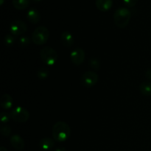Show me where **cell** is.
<instances>
[{"label": "cell", "mask_w": 151, "mask_h": 151, "mask_svg": "<svg viewBox=\"0 0 151 151\" xmlns=\"http://www.w3.org/2000/svg\"><path fill=\"white\" fill-rule=\"evenodd\" d=\"M0 151H7V150L4 147H0Z\"/></svg>", "instance_id": "484cf974"}, {"label": "cell", "mask_w": 151, "mask_h": 151, "mask_svg": "<svg viewBox=\"0 0 151 151\" xmlns=\"http://www.w3.org/2000/svg\"><path fill=\"white\" fill-rule=\"evenodd\" d=\"M145 76L147 79L151 81V69H149L148 70H147V72H145Z\"/></svg>", "instance_id": "cb8c5ba5"}, {"label": "cell", "mask_w": 151, "mask_h": 151, "mask_svg": "<svg viewBox=\"0 0 151 151\" xmlns=\"http://www.w3.org/2000/svg\"><path fill=\"white\" fill-rule=\"evenodd\" d=\"M131 19V12L128 8L120 7L115 11L114 21L118 27L124 28L128 24Z\"/></svg>", "instance_id": "7a4b0ae2"}, {"label": "cell", "mask_w": 151, "mask_h": 151, "mask_svg": "<svg viewBox=\"0 0 151 151\" xmlns=\"http://www.w3.org/2000/svg\"><path fill=\"white\" fill-rule=\"evenodd\" d=\"M0 131H1V135H3L4 137H8L11 134V128L8 125H2L1 127Z\"/></svg>", "instance_id": "ac0fdd59"}, {"label": "cell", "mask_w": 151, "mask_h": 151, "mask_svg": "<svg viewBox=\"0 0 151 151\" xmlns=\"http://www.w3.org/2000/svg\"><path fill=\"white\" fill-rule=\"evenodd\" d=\"M27 19L32 24H37L41 20V15L36 9L32 8L28 11Z\"/></svg>", "instance_id": "4fadbf2b"}, {"label": "cell", "mask_w": 151, "mask_h": 151, "mask_svg": "<svg viewBox=\"0 0 151 151\" xmlns=\"http://www.w3.org/2000/svg\"><path fill=\"white\" fill-rule=\"evenodd\" d=\"M55 151H66V148H64V147H58V148H56Z\"/></svg>", "instance_id": "d4e9b609"}, {"label": "cell", "mask_w": 151, "mask_h": 151, "mask_svg": "<svg viewBox=\"0 0 151 151\" xmlns=\"http://www.w3.org/2000/svg\"><path fill=\"white\" fill-rule=\"evenodd\" d=\"M71 61L76 66H80L85 59V52L81 48H76L70 55Z\"/></svg>", "instance_id": "ba28073f"}, {"label": "cell", "mask_w": 151, "mask_h": 151, "mask_svg": "<svg viewBox=\"0 0 151 151\" xmlns=\"http://www.w3.org/2000/svg\"><path fill=\"white\" fill-rule=\"evenodd\" d=\"M37 75H38V78H40V79H44V78L48 77L49 72L47 69H45V68H42V69H39V70L38 71Z\"/></svg>", "instance_id": "d6986e66"}, {"label": "cell", "mask_w": 151, "mask_h": 151, "mask_svg": "<svg viewBox=\"0 0 151 151\" xmlns=\"http://www.w3.org/2000/svg\"><path fill=\"white\" fill-rule=\"evenodd\" d=\"M60 41L63 46L66 47H71L74 44L75 39L71 32H69V31H65L62 32L60 35Z\"/></svg>", "instance_id": "9c48e42d"}, {"label": "cell", "mask_w": 151, "mask_h": 151, "mask_svg": "<svg viewBox=\"0 0 151 151\" xmlns=\"http://www.w3.org/2000/svg\"><path fill=\"white\" fill-rule=\"evenodd\" d=\"M27 29V26L24 22L21 20L13 21L10 26V30L14 35H22Z\"/></svg>", "instance_id": "52a82bcc"}, {"label": "cell", "mask_w": 151, "mask_h": 151, "mask_svg": "<svg viewBox=\"0 0 151 151\" xmlns=\"http://www.w3.org/2000/svg\"><path fill=\"white\" fill-rule=\"evenodd\" d=\"M10 118H11V116H10V114H9L8 113H7V112H2V113H1V114H0L1 122L4 124L7 123V122L10 120Z\"/></svg>", "instance_id": "44dd1931"}, {"label": "cell", "mask_w": 151, "mask_h": 151, "mask_svg": "<svg viewBox=\"0 0 151 151\" xmlns=\"http://www.w3.org/2000/svg\"><path fill=\"white\" fill-rule=\"evenodd\" d=\"M0 106L4 109H9L13 106V98L7 94H4L1 96L0 100Z\"/></svg>", "instance_id": "7c38bea8"}, {"label": "cell", "mask_w": 151, "mask_h": 151, "mask_svg": "<svg viewBox=\"0 0 151 151\" xmlns=\"http://www.w3.org/2000/svg\"><path fill=\"white\" fill-rule=\"evenodd\" d=\"M10 143H11L12 146L18 150H22L24 147V139L17 134L13 135L10 137Z\"/></svg>", "instance_id": "30bf717a"}, {"label": "cell", "mask_w": 151, "mask_h": 151, "mask_svg": "<svg viewBox=\"0 0 151 151\" xmlns=\"http://www.w3.org/2000/svg\"><path fill=\"white\" fill-rule=\"evenodd\" d=\"M29 0H13L12 4L18 10H24L29 5Z\"/></svg>", "instance_id": "9a60e30c"}, {"label": "cell", "mask_w": 151, "mask_h": 151, "mask_svg": "<svg viewBox=\"0 0 151 151\" xmlns=\"http://www.w3.org/2000/svg\"><path fill=\"white\" fill-rule=\"evenodd\" d=\"M50 37L49 29L44 26L38 27L32 35V41L37 45H42L47 43Z\"/></svg>", "instance_id": "3957f363"}, {"label": "cell", "mask_w": 151, "mask_h": 151, "mask_svg": "<svg viewBox=\"0 0 151 151\" xmlns=\"http://www.w3.org/2000/svg\"><path fill=\"white\" fill-rule=\"evenodd\" d=\"M89 66L94 70H99L100 68V60L97 58H91L89 60Z\"/></svg>", "instance_id": "e0dca14e"}, {"label": "cell", "mask_w": 151, "mask_h": 151, "mask_svg": "<svg viewBox=\"0 0 151 151\" xmlns=\"http://www.w3.org/2000/svg\"><path fill=\"white\" fill-rule=\"evenodd\" d=\"M34 1H41V0H34Z\"/></svg>", "instance_id": "83f0119b"}, {"label": "cell", "mask_w": 151, "mask_h": 151, "mask_svg": "<svg viewBox=\"0 0 151 151\" xmlns=\"http://www.w3.org/2000/svg\"><path fill=\"white\" fill-rule=\"evenodd\" d=\"M4 44H5L7 46H8V47H10V46H11L12 44L14 43L15 38L12 35H10V34H7V35H6V36L4 37Z\"/></svg>", "instance_id": "ffe728a7"}, {"label": "cell", "mask_w": 151, "mask_h": 151, "mask_svg": "<svg viewBox=\"0 0 151 151\" xmlns=\"http://www.w3.org/2000/svg\"><path fill=\"white\" fill-rule=\"evenodd\" d=\"M4 0H0V4H1V5H2L3 3H4Z\"/></svg>", "instance_id": "4316f807"}, {"label": "cell", "mask_w": 151, "mask_h": 151, "mask_svg": "<svg viewBox=\"0 0 151 151\" xmlns=\"http://www.w3.org/2000/svg\"><path fill=\"white\" fill-rule=\"evenodd\" d=\"M41 59L45 64L52 66L58 60V53L55 50L50 47H45L41 50Z\"/></svg>", "instance_id": "277c9868"}, {"label": "cell", "mask_w": 151, "mask_h": 151, "mask_svg": "<svg viewBox=\"0 0 151 151\" xmlns=\"http://www.w3.org/2000/svg\"><path fill=\"white\" fill-rule=\"evenodd\" d=\"M19 44H20L22 47H26V46H27L29 44V39L27 37H22L19 39Z\"/></svg>", "instance_id": "7402d4cb"}, {"label": "cell", "mask_w": 151, "mask_h": 151, "mask_svg": "<svg viewBox=\"0 0 151 151\" xmlns=\"http://www.w3.org/2000/svg\"><path fill=\"white\" fill-rule=\"evenodd\" d=\"M140 91L145 96H151V83L143 82L140 84Z\"/></svg>", "instance_id": "2e32d148"}, {"label": "cell", "mask_w": 151, "mask_h": 151, "mask_svg": "<svg viewBox=\"0 0 151 151\" xmlns=\"http://www.w3.org/2000/svg\"><path fill=\"white\" fill-rule=\"evenodd\" d=\"M11 118L16 122H25L29 117V114L26 109L16 107L10 113Z\"/></svg>", "instance_id": "5b68a950"}, {"label": "cell", "mask_w": 151, "mask_h": 151, "mask_svg": "<svg viewBox=\"0 0 151 151\" xmlns=\"http://www.w3.org/2000/svg\"><path fill=\"white\" fill-rule=\"evenodd\" d=\"M138 0H123L124 3L125 4V5H127L128 7H132L136 5V4L137 3Z\"/></svg>", "instance_id": "603a6c76"}, {"label": "cell", "mask_w": 151, "mask_h": 151, "mask_svg": "<svg viewBox=\"0 0 151 151\" xmlns=\"http://www.w3.org/2000/svg\"><path fill=\"white\" fill-rule=\"evenodd\" d=\"M71 134L70 127L65 122H56L52 128V137L57 142H65L69 138Z\"/></svg>", "instance_id": "6da1fadb"}, {"label": "cell", "mask_w": 151, "mask_h": 151, "mask_svg": "<svg viewBox=\"0 0 151 151\" xmlns=\"http://www.w3.org/2000/svg\"><path fill=\"white\" fill-rule=\"evenodd\" d=\"M113 4L112 0H96V6L100 11H108Z\"/></svg>", "instance_id": "8fae6325"}, {"label": "cell", "mask_w": 151, "mask_h": 151, "mask_svg": "<svg viewBox=\"0 0 151 151\" xmlns=\"http://www.w3.org/2000/svg\"><path fill=\"white\" fill-rule=\"evenodd\" d=\"M39 145L44 150H49L54 147L55 142L50 138H44L40 140Z\"/></svg>", "instance_id": "5bb4252c"}, {"label": "cell", "mask_w": 151, "mask_h": 151, "mask_svg": "<svg viewBox=\"0 0 151 151\" xmlns=\"http://www.w3.org/2000/svg\"><path fill=\"white\" fill-rule=\"evenodd\" d=\"M97 81H98V75L93 71L86 72L81 78V83L86 88L94 86Z\"/></svg>", "instance_id": "8992f818"}]
</instances>
